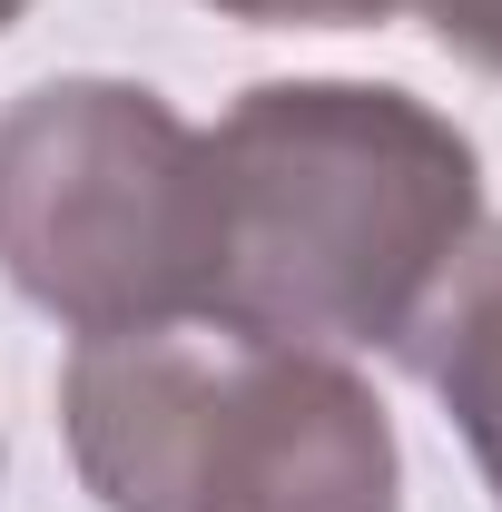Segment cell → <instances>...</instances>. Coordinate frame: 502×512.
<instances>
[{
  "mask_svg": "<svg viewBox=\"0 0 502 512\" xmlns=\"http://www.w3.org/2000/svg\"><path fill=\"white\" fill-rule=\"evenodd\" d=\"M217 20H247V30H375L414 0H197Z\"/></svg>",
  "mask_w": 502,
  "mask_h": 512,
  "instance_id": "cell-5",
  "label": "cell"
},
{
  "mask_svg": "<svg viewBox=\"0 0 502 512\" xmlns=\"http://www.w3.org/2000/svg\"><path fill=\"white\" fill-rule=\"evenodd\" d=\"M404 355L434 384V404L453 414V434H463V453H473V473H483V493L502 512V227H483L453 256V276L414 316Z\"/></svg>",
  "mask_w": 502,
  "mask_h": 512,
  "instance_id": "cell-4",
  "label": "cell"
},
{
  "mask_svg": "<svg viewBox=\"0 0 502 512\" xmlns=\"http://www.w3.org/2000/svg\"><path fill=\"white\" fill-rule=\"evenodd\" d=\"M60 434L99 512H404L375 384L345 355L227 325L69 345Z\"/></svg>",
  "mask_w": 502,
  "mask_h": 512,
  "instance_id": "cell-2",
  "label": "cell"
},
{
  "mask_svg": "<svg viewBox=\"0 0 502 512\" xmlns=\"http://www.w3.org/2000/svg\"><path fill=\"white\" fill-rule=\"evenodd\" d=\"M434 20V40L453 60H473L483 79H502V0H414Z\"/></svg>",
  "mask_w": 502,
  "mask_h": 512,
  "instance_id": "cell-6",
  "label": "cell"
},
{
  "mask_svg": "<svg viewBox=\"0 0 502 512\" xmlns=\"http://www.w3.org/2000/svg\"><path fill=\"white\" fill-rule=\"evenodd\" d=\"M207 325L315 355H404L453 256L483 237V158L394 79H256L207 128Z\"/></svg>",
  "mask_w": 502,
  "mask_h": 512,
  "instance_id": "cell-1",
  "label": "cell"
},
{
  "mask_svg": "<svg viewBox=\"0 0 502 512\" xmlns=\"http://www.w3.org/2000/svg\"><path fill=\"white\" fill-rule=\"evenodd\" d=\"M20 10H30V0H0V30H20Z\"/></svg>",
  "mask_w": 502,
  "mask_h": 512,
  "instance_id": "cell-7",
  "label": "cell"
},
{
  "mask_svg": "<svg viewBox=\"0 0 502 512\" xmlns=\"http://www.w3.org/2000/svg\"><path fill=\"white\" fill-rule=\"evenodd\" d=\"M0 276L40 316L99 335L207 325L217 168L148 79H40L0 109Z\"/></svg>",
  "mask_w": 502,
  "mask_h": 512,
  "instance_id": "cell-3",
  "label": "cell"
}]
</instances>
